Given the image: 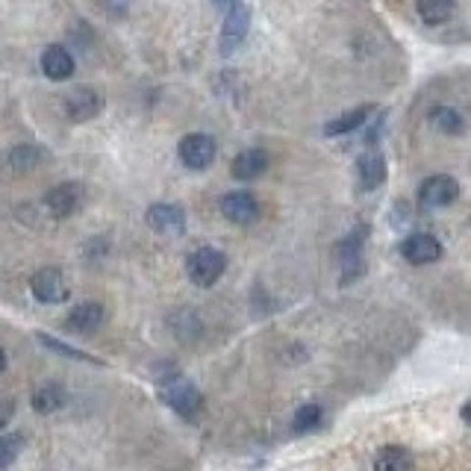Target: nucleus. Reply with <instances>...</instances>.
Instances as JSON below:
<instances>
[{"instance_id":"f257e3e1","label":"nucleus","mask_w":471,"mask_h":471,"mask_svg":"<svg viewBox=\"0 0 471 471\" xmlns=\"http://www.w3.org/2000/svg\"><path fill=\"white\" fill-rule=\"evenodd\" d=\"M159 398H163L171 410H175L180 418H197L204 413V395L195 386L192 380L185 377H171L159 383Z\"/></svg>"},{"instance_id":"f03ea898","label":"nucleus","mask_w":471,"mask_h":471,"mask_svg":"<svg viewBox=\"0 0 471 471\" xmlns=\"http://www.w3.org/2000/svg\"><path fill=\"white\" fill-rule=\"evenodd\" d=\"M225 268H227V256L221 254L218 247H209V245L197 247V251H192L189 259H185L189 280L201 289L215 286V283L221 280V275H225Z\"/></svg>"},{"instance_id":"7ed1b4c3","label":"nucleus","mask_w":471,"mask_h":471,"mask_svg":"<svg viewBox=\"0 0 471 471\" xmlns=\"http://www.w3.org/2000/svg\"><path fill=\"white\" fill-rule=\"evenodd\" d=\"M177 154H180V163L189 168V171H204V168H209V165L215 163L218 147H215L213 135H206V133H189V135H183V139H180Z\"/></svg>"},{"instance_id":"20e7f679","label":"nucleus","mask_w":471,"mask_h":471,"mask_svg":"<svg viewBox=\"0 0 471 471\" xmlns=\"http://www.w3.org/2000/svg\"><path fill=\"white\" fill-rule=\"evenodd\" d=\"M247 33H251V9L239 4L230 12H225V27H221V35H218V51L225 56L236 54L242 47V42L247 39Z\"/></svg>"},{"instance_id":"39448f33","label":"nucleus","mask_w":471,"mask_h":471,"mask_svg":"<svg viewBox=\"0 0 471 471\" xmlns=\"http://www.w3.org/2000/svg\"><path fill=\"white\" fill-rule=\"evenodd\" d=\"M456 197H460V183L448 175H433L418 185V201L425 209L451 206Z\"/></svg>"},{"instance_id":"423d86ee","label":"nucleus","mask_w":471,"mask_h":471,"mask_svg":"<svg viewBox=\"0 0 471 471\" xmlns=\"http://www.w3.org/2000/svg\"><path fill=\"white\" fill-rule=\"evenodd\" d=\"M368 239V227L359 225L354 233H348L339 245V256H342V266H345V275H342V286L345 283L356 280L359 275L366 271V259H363V247Z\"/></svg>"},{"instance_id":"0eeeda50","label":"nucleus","mask_w":471,"mask_h":471,"mask_svg":"<svg viewBox=\"0 0 471 471\" xmlns=\"http://www.w3.org/2000/svg\"><path fill=\"white\" fill-rule=\"evenodd\" d=\"M30 289L33 295L39 297L42 304H62V301H68V277L62 275L59 268H42V271H35L33 280H30Z\"/></svg>"},{"instance_id":"6e6552de","label":"nucleus","mask_w":471,"mask_h":471,"mask_svg":"<svg viewBox=\"0 0 471 471\" xmlns=\"http://www.w3.org/2000/svg\"><path fill=\"white\" fill-rule=\"evenodd\" d=\"M101 109H104V95L92 89V85H80V89L68 92V97H65V113L71 121H77V124L97 118L101 115Z\"/></svg>"},{"instance_id":"1a4fd4ad","label":"nucleus","mask_w":471,"mask_h":471,"mask_svg":"<svg viewBox=\"0 0 471 471\" xmlns=\"http://www.w3.org/2000/svg\"><path fill=\"white\" fill-rule=\"evenodd\" d=\"M401 256L410 266H430L442 256V245L430 233H413L401 242Z\"/></svg>"},{"instance_id":"9d476101","label":"nucleus","mask_w":471,"mask_h":471,"mask_svg":"<svg viewBox=\"0 0 471 471\" xmlns=\"http://www.w3.org/2000/svg\"><path fill=\"white\" fill-rule=\"evenodd\" d=\"M83 192L77 183H59L45 195V206L54 218H71L80 209Z\"/></svg>"},{"instance_id":"9b49d317","label":"nucleus","mask_w":471,"mask_h":471,"mask_svg":"<svg viewBox=\"0 0 471 471\" xmlns=\"http://www.w3.org/2000/svg\"><path fill=\"white\" fill-rule=\"evenodd\" d=\"M145 221H147V227H151L154 233H163V236H177V233L185 230V215H183V209L175 206V204H154V206H147Z\"/></svg>"},{"instance_id":"f8f14e48","label":"nucleus","mask_w":471,"mask_h":471,"mask_svg":"<svg viewBox=\"0 0 471 471\" xmlns=\"http://www.w3.org/2000/svg\"><path fill=\"white\" fill-rule=\"evenodd\" d=\"M221 213H225V218L233 221V225H251L259 215V204L251 192H230L221 197Z\"/></svg>"},{"instance_id":"ddd939ff","label":"nucleus","mask_w":471,"mask_h":471,"mask_svg":"<svg viewBox=\"0 0 471 471\" xmlns=\"http://www.w3.org/2000/svg\"><path fill=\"white\" fill-rule=\"evenodd\" d=\"M356 177L366 192H375L386 183V156L380 151H366L356 159Z\"/></svg>"},{"instance_id":"4468645a","label":"nucleus","mask_w":471,"mask_h":471,"mask_svg":"<svg viewBox=\"0 0 471 471\" xmlns=\"http://www.w3.org/2000/svg\"><path fill=\"white\" fill-rule=\"evenodd\" d=\"M268 171V154L263 147H247L233 159V177L236 180H256Z\"/></svg>"},{"instance_id":"2eb2a0df","label":"nucleus","mask_w":471,"mask_h":471,"mask_svg":"<svg viewBox=\"0 0 471 471\" xmlns=\"http://www.w3.org/2000/svg\"><path fill=\"white\" fill-rule=\"evenodd\" d=\"M42 71H45V77L54 80V83L68 80L74 74V56L62 45H51L42 54Z\"/></svg>"},{"instance_id":"dca6fc26","label":"nucleus","mask_w":471,"mask_h":471,"mask_svg":"<svg viewBox=\"0 0 471 471\" xmlns=\"http://www.w3.org/2000/svg\"><path fill=\"white\" fill-rule=\"evenodd\" d=\"M104 318H106V309L101 304H95V301H85L80 306H74L71 313H68V321L65 325L74 330V333H92L104 325Z\"/></svg>"},{"instance_id":"f3484780","label":"nucleus","mask_w":471,"mask_h":471,"mask_svg":"<svg viewBox=\"0 0 471 471\" xmlns=\"http://www.w3.org/2000/svg\"><path fill=\"white\" fill-rule=\"evenodd\" d=\"M65 401H68L65 386H62V383H54V380L51 383H42V386L33 392V410L42 413V416H51V413L62 410V406H65Z\"/></svg>"},{"instance_id":"a211bd4d","label":"nucleus","mask_w":471,"mask_h":471,"mask_svg":"<svg viewBox=\"0 0 471 471\" xmlns=\"http://www.w3.org/2000/svg\"><path fill=\"white\" fill-rule=\"evenodd\" d=\"M375 471H416V460L406 448L398 445H389V448H380L375 456Z\"/></svg>"},{"instance_id":"6ab92c4d","label":"nucleus","mask_w":471,"mask_h":471,"mask_svg":"<svg viewBox=\"0 0 471 471\" xmlns=\"http://www.w3.org/2000/svg\"><path fill=\"white\" fill-rule=\"evenodd\" d=\"M456 9V0H416V12L418 18L430 24V27H439L445 24Z\"/></svg>"},{"instance_id":"aec40b11","label":"nucleus","mask_w":471,"mask_h":471,"mask_svg":"<svg viewBox=\"0 0 471 471\" xmlns=\"http://www.w3.org/2000/svg\"><path fill=\"white\" fill-rule=\"evenodd\" d=\"M375 113V106H356L351 109V113H345L339 118H333L327 127H325V135H345V133H354L356 127H363V124L368 121V115Z\"/></svg>"},{"instance_id":"412c9836","label":"nucleus","mask_w":471,"mask_h":471,"mask_svg":"<svg viewBox=\"0 0 471 471\" xmlns=\"http://www.w3.org/2000/svg\"><path fill=\"white\" fill-rule=\"evenodd\" d=\"M430 124L439 133H445V135H460V133H466V118H463L460 109H454V106H436L430 113Z\"/></svg>"},{"instance_id":"4be33fe9","label":"nucleus","mask_w":471,"mask_h":471,"mask_svg":"<svg viewBox=\"0 0 471 471\" xmlns=\"http://www.w3.org/2000/svg\"><path fill=\"white\" fill-rule=\"evenodd\" d=\"M45 159V151L35 145H18L15 151L9 154V163L15 171H21V175H27V171H33L35 165H39Z\"/></svg>"},{"instance_id":"5701e85b","label":"nucleus","mask_w":471,"mask_h":471,"mask_svg":"<svg viewBox=\"0 0 471 471\" xmlns=\"http://www.w3.org/2000/svg\"><path fill=\"white\" fill-rule=\"evenodd\" d=\"M321 418H325V410H321L318 404H304V406H297V413L292 418V430L295 433H309V430H316L321 425Z\"/></svg>"},{"instance_id":"b1692460","label":"nucleus","mask_w":471,"mask_h":471,"mask_svg":"<svg viewBox=\"0 0 471 471\" xmlns=\"http://www.w3.org/2000/svg\"><path fill=\"white\" fill-rule=\"evenodd\" d=\"M24 433L15 430V433H6V436H0V468H9L12 463L18 460L21 451H24Z\"/></svg>"},{"instance_id":"393cba45","label":"nucleus","mask_w":471,"mask_h":471,"mask_svg":"<svg viewBox=\"0 0 471 471\" xmlns=\"http://www.w3.org/2000/svg\"><path fill=\"white\" fill-rule=\"evenodd\" d=\"M39 342H42V345H47V348H51V351L62 354V356L77 359V363H97V366H101V359H95V356H89V354H83V351H77V348H71V345H65V342L54 339L51 333H39Z\"/></svg>"},{"instance_id":"a878e982","label":"nucleus","mask_w":471,"mask_h":471,"mask_svg":"<svg viewBox=\"0 0 471 471\" xmlns=\"http://www.w3.org/2000/svg\"><path fill=\"white\" fill-rule=\"evenodd\" d=\"M12 416H15V404H12V401H0V430L9 425Z\"/></svg>"},{"instance_id":"bb28decb","label":"nucleus","mask_w":471,"mask_h":471,"mask_svg":"<svg viewBox=\"0 0 471 471\" xmlns=\"http://www.w3.org/2000/svg\"><path fill=\"white\" fill-rule=\"evenodd\" d=\"M239 4H242V0H213V6L221 9V12H230L233 6H239Z\"/></svg>"},{"instance_id":"cd10ccee","label":"nucleus","mask_w":471,"mask_h":471,"mask_svg":"<svg viewBox=\"0 0 471 471\" xmlns=\"http://www.w3.org/2000/svg\"><path fill=\"white\" fill-rule=\"evenodd\" d=\"M463 421H466V425H471V401L463 406Z\"/></svg>"},{"instance_id":"c85d7f7f","label":"nucleus","mask_w":471,"mask_h":471,"mask_svg":"<svg viewBox=\"0 0 471 471\" xmlns=\"http://www.w3.org/2000/svg\"><path fill=\"white\" fill-rule=\"evenodd\" d=\"M4 368H6V351L0 348V371H4Z\"/></svg>"}]
</instances>
